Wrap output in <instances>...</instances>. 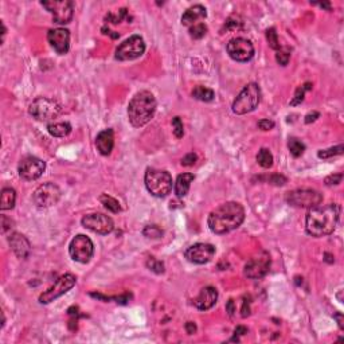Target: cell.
I'll use <instances>...</instances> for the list:
<instances>
[{
  "label": "cell",
  "instance_id": "21",
  "mask_svg": "<svg viewBox=\"0 0 344 344\" xmlns=\"http://www.w3.org/2000/svg\"><path fill=\"white\" fill-rule=\"evenodd\" d=\"M113 145H115V135H113L112 129L103 130L96 137V147H97L98 152L104 156L111 155L113 151Z\"/></svg>",
  "mask_w": 344,
  "mask_h": 344
},
{
  "label": "cell",
  "instance_id": "30",
  "mask_svg": "<svg viewBox=\"0 0 344 344\" xmlns=\"http://www.w3.org/2000/svg\"><path fill=\"white\" fill-rule=\"evenodd\" d=\"M344 151V147L342 144L338 145V147H332V148L328 149H321L317 152V156L320 159H331L334 156H338V155H342Z\"/></svg>",
  "mask_w": 344,
  "mask_h": 344
},
{
  "label": "cell",
  "instance_id": "48",
  "mask_svg": "<svg viewBox=\"0 0 344 344\" xmlns=\"http://www.w3.org/2000/svg\"><path fill=\"white\" fill-rule=\"evenodd\" d=\"M249 331H247V328L246 327H243V326H238L237 328H235V331H234V334H235V338L237 336H242V335H245V334H247ZM237 340H238V338H237Z\"/></svg>",
  "mask_w": 344,
  "mask_h": 344
},
{
  "label": "cell",
  "instance_id": "38",
  "mask_svg": "<svg viewBox=\"0 0 344 344\" xmlns=\"http://www.w3.org/2000/svg\"><path fill=\"white\" fill-rule=\"evenodd\" d=\"M342 179H343V173H335V175H331V176L326 177V186L332 187V186H338L339 183H342Z\"/></svg>",
  "mask_w": 344,
  "mask_h": 344
},
{
  "label": "cell",
  "instance_id": "10",
  "mask_svg": "<svg viewBox=\"0 0 344 344\" xmlns=\"http://www.w3.org/2000/svg\"><path fill=\"white\" fill-rule=\"evenodd\" d=\"M69 253L71 258L77 261V262L88 264L94 254L93 242L86 235L79 234L75 238H73V241L70 242Z\"/></svg>",
  "mask_w": 344,
  "mask_h": 344
},
{
  "label": "cell",
  "instance_id": "39",
  "mask_svg": "<svg viewBox=\"0 0 344 344\" xmlns=\"http://www.w3.org/2000/svg\"><path fill=\"white\" fill-rule=\"evenodd\" d=\"M0 222H1V232L3 234H5L8 230L14 228V221L8 218V217H5V215H1V221Z\"/></svg>",
  "mask_w": 344,
  "mask_h": 344
},
{
  "label": "cell",
  "instance_id": "33",
  "mask_svg": "<svg viewBox=\"0 0 344 344\" xmlns=\"http://www.w3.org/2000/svg\"><path fill=\"white\" fill-rule=\"evenodd\" d=\"M266 41L269 43V47H272L273 50H280L281 49L279 42V37H277V33H276V28L270 27L266 30Z\"/></svg>",
  "mask_w": 344,
  "mask_h": 344
},
{
  "label": "cell",
  "instance_id": "23",
  "mask_svg": "<svg viewBox=\"0 0 344 344\" xmlns=\"http://www.w3.org/2000/svg\"><path fill=\"white\" fill-rule=\"evenodd\" d=\"M195 176L192 173H181L179 175L176 179V183H175V194H176L179 198H183L188 194L190 191L191 183L194 181Z\"/></svg>",
  "mask_w": 344,
  "mask_h": 344
},
{
  "label": "cell",
  "instance_id": "32",
  "mask_svg": "<svg viewBox=\"0 0 344 344\" xmlns=\"http://www.w3.org/2000/svg\"><path fill=\"white\" fill-rule=\"evenodd\" d=\"M311 88H312V85L309 84V82H307V84H304L302 86H300V88L296 90L294 98H293L292 101H290V105H292V107H294V105L301 104L302 101H304V97H305V92H307V90H309Z\"/></svg>",
  "mask_w": 344,
  "mask_h": 344
},
{
  "label": "cell",
  "instance_id": "8",
  "mask_svg": "<svg viewBox=\"0 0 344 344\" xmlns=\"http://www.w3.org/2000/svg\"><path fill=\"white\" fill-rule=\"evenodd\" d=\"M75 283H77V277L71 273L60 276L50 288L39 296V302L41 304H50L57 298H59L60 296H63L65 293L69 292L70 289L74 288Z\"/></svg>",
  "mask_w": 344,
  "mask_h": 344
},
{
  "label": "cell",
  "instance_id": "15",
  "mask_svg": "<svg viewBox=\"0 0 344 344\" xmlns=\"http://www.w3.org/2000/svg\"><path fill=\"white\" fill-rule=\"evenodd\" d=\"M82 226L90 231L100 234V235H108L113 231L115 225L111 217H108L101 213H93V214L85 215L82 218Z\"/></svg>",
  "mask_w": 344,
  "mask_h": 344
},
{
  "label": "cell",
  "instance_id": "41",
  "mask_svg": "<svg viewBox=\"0 0 344 344\" xmlns=\"http://www.w3.org/2000/svg\"><path fill=\"white\" fill-rule=\"evenodd\" d=\"M242 27V22L241 20H238V19H234V18H229L228 22L225 23V28L226 30H235V28H241Z\"/></svg>",
  "mask_w": 344,
  "mask_h": 344
},
{
  "label": "cell",
  "instance_id": "46",
  "mask_svg": "<svg viewBox=\"0 0 344 344\" xmlns=\"http://www.w3.org/2000/svg\"><path fill=\"white\" fill-rule=\"evenodd\" d=\"M226 312L229 313V316H234V312H235V304H234V300H229L228 304H226Z\"/></svg>",
  "mask_w": 344,
  "mask_h": 344
},
{
  "label": "cell",
  "instance_id": "36",
  "mask_svg": "<svg viewBox=\"0 0 344 344\" xmlns=\"http://www.w3.org/2000/svg\"><path fill=\"white\" fill-rule=\"evenodd\" d=\"M147 266H148L149 269L152 270V272L158 273V275H160V273H163L164 272L163 262L156 260V258H149V260L147 261Z\"/></svg>",
  "mask_w": 344,
  "mask_h": 344
},
{
  "label": "cell",
  "instance_id": "4",
  "mask_svg": "<svg viewBox=\"0 0 344 344\" xmlns=\"http://www.w3.org/2000/svg\"><path fill=\"white\" fill-rule=\"evenodd\" d=\"M145 187L151 195L156 198L167 196L172 190V177L167 171L158 168H148L144 176Z\"/></svg>",
  "mask_w": 344,
  "mask_h": 344
},
{
  "label": "cell",
  "instance_id": "40",
  "mask_svg": "<svg viewBox=\"0 0 344 344\" xmlns=\"http://www.w3.org/2000/svg\"><path fill=\"white\" fill-rule=\"evenodd\" d=\"M196 160H198V156L191 152V154H187L184 158L181 159V166H184V167H191V166H194V164L196 163Z\"/></svg>",
  "mask_w": 344,
  "mask_h": 344
},
{
  "label": "cell",
  "instance_id": "49",
  "mask_svg": "<svg viewBox=\"0 0 344 344\" xmlns=\"http://www.w3.org/2000/svg\"><path fill=\"white\" fill-rule=\"evenodd\" d=\"M335 319H338V324H339V327L343 330V316L340 315V313H338V315H335Z\"/></svg>",
  "mask_w": 344,
  "mask_h": 344
},
{
  "label": "cell",
  "instance_id": "20",
  "mask_svg": "<svg viewBox=\"0 0 344 344\" xmlns=\"http://www.w3.org/2000/svg\"><path fill=\"white\" fill-rule=\"evenodd\" d=\"M218 300V292L214 287H206L200 290L199 296L194 300V305L199 311H207L215 305Z\"/></svg>",
  "mask_w": 344,
  "mask_h": 344
},
{
  "label": "cell",
  "instance_id": "2",
  "mask_svg": "<svg viewBox=\"0 0 344 344\" xmlns=\"http://www.w3.org/2000/svg\"><path fill=\"white\" fill-rule=\"evenodd\" d=\"M245 221V209L238 202H226L218 206L209 215L207 225L211 231L218 235L235 230Z\"/></svg>",
  "mask_w": 344,
  "mask_h": 344
},
{
  "label": "cell",
  "instance_id": "31",
  "mask_svg": "<svg viewBox=\"0 0 344 344\" xmlns=\"http://www.w3.org/2000/svg\"><path fill=\"white\" fill-rule=\"evenodd\" d=\"M143 234H144V237L147 238L158 239V238H162V235H163V230L159 228L158 225H148V226H145L144 230H143Z\"/></svg>",
  "mask_w": 344,
  "mask_h": 344
},
{
  "label": "cell",
  "instance_id": "13",
  "mask_svg": "<svg viewBox=\"0 0 344 344\" xmlns=\"http://www.w3.org/2000/svg\"><path fill=\"white\" fill-rule=\"evenodd\" d=\"M228 54L235 62H249L254 57V46L246 38H232L226 46Z\"/></svg>",
  "mask_w": 344,
  "mask_h": 344
},
{
  "label": "cell",
  "instance_id": "42",
  "mask_svg": "<svg viewBox=\"0 0 344 344\" xmlns=\"http://www.w3.org/2000/svg\"><path fill=\"white\" fill-rule=\"evenodd\" d=\"M250 297H245L243 298V302H242V309H241V315L242 317H247L250 315Z\"/></svg>",
  "mask_w": 344,
  "mask_h": 344
},
{
  "label": "cell",
  "instance_id": "3",
  "mask_svg": "<svg viewBox=\"0 0 344 344\" xmlns=\"http://www.w3.org/2000/svg\"><path fill=\"white\" fill-rule=\"evenodd\" d=\"M156 111L155 96L148 90L136 93L128 105L129 122L135 128H141L152 120Z\"/></svg>",
  "mask_w": 344,
  "mask_h": 344
},
{
  "label": "cell",
  "instance_id": "44",
  "mask_svg": "<svg viewBox=\"0 0 344 344\" xmlns=\"http://www.w3.org/2000/svg\"><path fill=\"white\" fill-rule=\"evenodd\" d=\"M258 128L261 130H270L275 128V122L270 120H261L258 121Z\"/></svg>",
  "mask_w": 344,
  "mask_h": 344
},
{
  "label": "cell",
  "instance_id": "9",
  "mask_svg": "<svg viewBox=\"0 0 344 344\" xmlns=\"http://www.w3.org/2000/svg\"><path fill=\"white\" fill-rule=\"evenodd\" d=\"M42 7L53 15V20L58 24H67L71 22L74 15V7L70 0H52L41 1Z\"/></svg>",
  "mask_w": 344,
  "mask_h": 344
},
{
  "label": "cell",
  "instance_id": "19",
  "mask_svg": "<svg viewBox=\"0 0 344 344\" xmlns=\"http://www.w3.org/2000/svg\"><path fill=\"white\" fill-rule=\"evenodd\" d=\"M9 246L15 253V256L20 258V260H26L31 253V245L27 238L24 237L23 234L19 232H12L8 237Z\"/></svg>",
  "mask_w": 344,
  "mask_h": 344
},
{
  "label": "cell",
  "instance_id": "24",
  "mask_svg": "<svg viewBox=\"0 0 344 344\" xmlns=\"http://www.w3.org/2000/svg\"><path fill=\"white\" fill-rule=\"evenodd\" d=\"M15 202H16V191L14 188H3L1 191V198H0V209L5 211V210H12L15 207Z\"/></svg>",
  "mask_w": 344,
  "mask_h": 344
},
{
  "label": "cell",
  "instance_id": "14",
  "mask_svg": "<svg viewBox=\"0 0 344 344\" xmlns=\"http://www.w3.org/2000/svg\"><path fill=\"white\" fill-rule=\"evenodd\" d=\"M270 269V256L266 251H260L258 254L253 256L245 265V276L247 279L260 280L268 275Z\"/></svg>",
  "mask_w": 344,
  "mask_h": 344
},
{
  "label": "cell",
  "instance_id": "45",
  "mask_svg": "<svg viewBox=\"0 0 344 344\" xmlns=\"http://www.w3.org/2000/svg\"><path fill=\"white\" fill-rule=\"evenodd\" d=\"M319 117H320V113L319 112L308 113L307 116H305V124H311V122H315V121H316Z\"/></svg>",
  "mask_w": 344,
  "mask_h": 344
},
{
  "label": "cell",
  "instance_id": "5",
  "mask_svg": "<svg viewBox=\"0 0 344 344\" xmlns=\"http://www.w3.org/2000/svg\"><path fill=\"white\" fill-rule=\"evenodd\" d=\"M28 112L35 120L41 121V122H49V121L56 120L57 117L59 116L62 112V107L58 101L53 98L38 97L30 104Z\"/></svg>",
  "mask_w": 344,
  "mask_h": 344
},
{
  "label": "cell",
  "instance_id": "6",
  "mask_svg": "<svg viewBox=\"0 0 344 344\" xmlns=\"http://www.w3.org/2000/svg\"><path fill=\"white\" fill-rule=\"evenodd\" d=\"M261 101V89L257 84H247L232 103V112L235 115H246L253 112Z\"/></svg>",
  "mask_w": 344,
  "mask_h": 344
},
{
  "label": "cell",
  "instance_id": "43",
  "mask_svg": "<svg viewBox=\"0 0 344 344\" xmlns=\"http://www.w3.org/2000/svg\"><path fill=\"white\" fill-rule=\"evenodd\" d=\"M269 181L275 186H284L287 183V179L284 176H281V175H273V176L269 177Z\"/></svg>",
  "mask_w": 344,
  "mask_h": 344
},
{
  "label": "cell",
  "instance_id": "18",
  "mask_svg": "<svg viewBox=\"0 0 344 344\" xmlns=\"http://www.w3.org/2000/svg\"><path fill=\"white\" fill-rule=\"evenodd\" d=\"M47 41L58 54H66L70 49V31L66 28H53L47 33Z\"/></svg>",
  "mask_w": 344,
  "mask_h": 344
},
{
  "label": "cell",
  "instance_id": "1",
  "mask_svg": "<svg viewBox=\"0 0 344 344\" xmlns=\"http://www.w3.org/2000/svg\"><path fill=\"white\" fill-rule=\"evenodd\" d=\"M340 207L336 203L319 205L309 209L305 218V229L309 235L323 238L331 235L339 222Z\"/></svg>",
  "mask_w": 344,
  "mask_h": 344
},
{
  "label": "cell",
  "instance_id": "16",
  "mask_svg": "<svg viewBox=\"0 0 344 344\" xmlns=\"http://www.w3.org/2000/svg\"><path fill=\"white\" fill-rule=\"evenodd\" d=\"M45 168H46V164L42 159L35 158V156H26L19 163V176L27 181L37 180L42 176Z\"/></svg>",
  "mask_w": 344,
  "mask_h": 344
},
{
  "label": "cell",
  "instance_id": "28",
  "mask_svg": "<svg viewBox=\"0 0 344 344\" xmlns=\"http://www.w3.org/2000/svg\"><path fill=\"white\" fill-rule=\"evenodd\" d=\"M257 162L262 168H270L273 166V155L269 149L261 148L257 155Z\"/></svg>",
  "mask_w": 344,
  "mask_h": 344
},
{
  "label": "cell",
  "instance_id": "7",
  "mask_svg": "<svg viewBox=\"0 0 344 344\" xmlns=\"http://www.w3.org/2000/svg\"><path fill=\"white\" fill-rule=\"evenodd\" d=\"M285 200L293 207L312 209V207H316L323 202V195L316 190L298 188V190L289 191L288 194L285 195Z\"/></svg>",
  "mask_w": 344,
  "mask_h": 344
},
{
  "label": "cell",
  "instance_id": "12",
  "mask_svg": "<svg viewBox=\"0 0 344 344\" xmlns=\"http://www.w3.org/2000/svg\"><path fill=\"white\" fill-rule=\"evenodd\" d=\"M145 42L140 35H133L121 43L116 50V59L133 60L144 54Z\"/></svg>",
  "mask_w": 344,
  "mask_h": 344
},
{
  "label": "cell",
  "instance_id": "35",
  "mask_svg": "<svg viewBox=\"0 0 344 344\" xmlns=\"http://www.w3.org/2000/svg\"><path fill=\"white\" fill-rule=\"evenodd\" d=\"M289 59H290V52L289 50H277V54H276V60L277 63L281 66H287L289 63Z\"/></svg>",
  "mask_w": 344,
  "mask_h": 344
},
{
  "label": "cell",
  "instance_id": "26",
  "mask_svg": "<svg viewBox=\"0 0 344 344\" xmlns=\"http://www.w3.org/2000/svg\"><path fill=\"white\" fill-rule=\"evenodd\" d=\"M192 97L199 100V101H203V103H210L214 100V92L211 89L205 88V86H196L192 90Z\"/></svg>",
  "mask_w": 344,
  "mask_h": 344
},
{
  "label": "cell",
  "instance_id": "11",
  "mask_svg": "<svg viewBox=\"0 0 344 344\" xmlns=\"http://www.w3.org/2000/svg\"><path fill=\"white\" fill-rule=\"evenodd\" d=\"M60 196H62V191L59 187L54 183H45L35 190L33 200L37 207L47 209V207L57 205L59 202Z\"/></svg>",
  "mask_w": 344,
  "mask_h": 344
},
{
  "label": "cell",
  "instance_id": "47",
  "mask_svg": "<svg viewBox=\"0 0 344 344\" xmlns=\"http://www.w3.org/2000/svg\"><path fill=\"white\" fill-rule=\"evenodd\" d=\"M186 331L188 335H192V334H195L196 331V326L195 323H192V321H187L186 323Z\"/></svg>",
  "mask_w": 344,
  "mask_h": 344
},
{
  "label": "cell",
  "instance_id": "34",
  "mask_svg": "<svg viewBox=\"0 0 344 344\" xmlns=\"http://www.w3.org/2000/svg\"><path fill=\"white\" fill-rule=\"evenodd\" d=\"M207 33V27L205 23H196L190 27V35L194 39H202Z\"/></svg>",
  "mask_w": 344,
  "mask_h": 344
},
{
  "label": "cell",
  "instance_id": "17",
  "mask_svg": "<svg viewBox=\"0 0 344 344\" xmlns=\"http://www.w3.org/2000/svg\"><path fill=\"white\" fill-rule=\"evenodd\" d=\"M215 254V247L210 243H195L186 250L184 256L190 262L196 265H205L213 260Z\"/></svg>",
  "mask_w": 344,
  "mask_h": 344
},
{
  "label": "cell",
  "instance_id": "29",
  "mask_svg": "<svg viewBox=\"0 0 344 344\" xmlns=\"http://www.w3.org/2000/svg\"><path fill=\"white\" fill-rule=\"evenodd\" d=\"M288 148L289 151H290V154H292L294 158H300V156L304 154V151H305V145L302 144L298 139L292 137V139H289L288 141Z\"/></svg>",
  "mask_w": 344,
  "mask_h": 344
},
{
  "label": "cell",
  "instance_id": "37",
  "mask_svg": "<svg viewBox=\"0 0 344 344\" xmlns=\"http://www.w3.org/2000/svg\"><path fill=\"white\" fill-rule=\"evenodd\" d=\"M172 126H173V133L177 139H181L184 135V128H183V122H181L180 117H175L172 120Z\"/></svg>",
  "mask_w": 344,
  "mask_h": 344
},
{
  "label": "cell",
  "instance_id": "25",
  "mask_svg": "<svg viewBox=\"0 0 344 344\" xmlns=\"http://www.w3.org/2000/svg\"><path fill=\"white\" fill-rule=\"evenodd\" d=\"M47 132L53 137H66L71 132V125L69 122H54L47 125Z\"/></svg>",
  "mask_w": 344,
  "mask_h": 344
},
{
  "label": "cell",
  "instance_id": "22",
  "mask_svg": "<svg viewBox=\"0 0 344 344\" xmlns=\"http://www.w3.org/2000/svg\"><path fill=\"white\" fill-rule=\"evenodd\" d=\"M207 16V12H206V8L203 7V5L200 4H196L194 5V7H191V8H188L183 14V16H181V24L183 26H187V27H191V26H194L195 24V22H198L199 19H203Z\"/></svg>",
  "mask_w": 344,
  "mask_h": 344
},
{
  "label": "cell",
  "instance_id": "27",
  "mask_svg": "<svg viewBox=\"0 0 344 344\" xmlns=\"http://www.w3.org/2000/svg\"><path fill=\"white\" fill-rule=\"evenodd\" d=\"M100 202L103 203L104 207H105L108 211H111L113 214H117V213H120L121 211V206L120 203H118V200L112 198V196H109L108 194H103V195L100 196Z\"/></svg>",
  "mask_w": 344,
  "mask_h": 344
}]
</instances>
